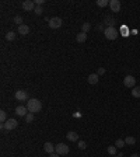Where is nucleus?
Instances as JSON below:
<instances>
[{
    "label": "nucleus",
    "mask_w": 140,
    "mask_h": 157,
    "mask_svg": "<svg viewBox=\"0 0 140 157\" xmlns=\"http://www.w3.org/2000/svg\"><path fill=\"white\" fill-rule=\"evenodd\" d=\"M27 108H28V111L32 112V114L41 112V110H42V102L39 101L38 98H29L27 101Z\"/></svg>",
    "instance_id": "f257e3e1"
},
{
    "label": "nucleus",
    "mask_w": 140,
    "mask_h": 157,
    "mask_svg": "<svg viewBox=\"0 0 140 157\" xmlns=\"http://www.w3.org/2000/svg\"><path fill=\"white\" fill-rule=\"evenodd\" d=\"M104 34H105V38L107 39H109V41H113V39H116L118 38V29L115 27H107L105 28V31H104Z\"/></svg>",
    "instance_id": "f03ea898"
},
{
    "label": "nucleus",
    "mask_w": 140,
    "mask_h": 157,
    "mask_svg": "<svg viewBox=\"0 0 140 157\" xmlns=\"http://www.w3.org/2000/svg\"><path fill=\"white\" fill-rule=\"evenodd\" d=\"M17 125H18L17 119H14V118H9L4 123L0 125V128H1V129H6V130H13V129L17 128Z\"/></svg>",
    "instance_id": "7ed1b4c3"
},
{
    "label": "nucleus",
    "mask_w": 140,
    "mask_h": 157,
    "mask_svg": "<svg viewBox=\"0 0 140 157\" xmlns=\"http://www.w3.org/2000/svg\"><path fill=\"white\" fill-rule=\"evenodd\" d=\"M55 152L57 154H60V156H66L69 153V146H66L65 143H59V145H56Z\"/></svg>",
    "instance_id": "20e7f679"
},
{
    "label": "nucleus",
    "mask_w": 140,
    "mask_h": 157,
    "mask_svg": "<svg viewBox=\"0 0 140 157\" xmlns=\"http://www.w3.org/2000/svg\"><path fill=\"white\" fill-rule=\"evenodd\" d=\"M21 7L23 10H25V11H35V1H32V0H25V1H23V4H21Z\"/></svg>",
    "instance_id": "39448f33"
},
{
    "label": "nucleus",
    "mask_w": 140,
    "mask_h": 157,
    "mask_svg": "<svg viewBox=\"0 0 140 157\" xmlns=\"http://www.w3.org/2000/svg\"><path fill=\"white\" fill-rule=\"evenodd\" d=\"M62 19L60 17H53V19L49 20V27L52 28V29H57V28L62 27Z\"/></svg>",
    "instance_id": "423d86ee"
},
{
    "label": "nucleus",
    "mask_w": 140,
    "mask_h": 157,
    "mask_svg": "<svg viewBox=\"0 0 140 157\" xmlns=\"http://www.w3.org/2000/svg\"><path fill=\"white\" fill-rule=\"evenodd\" d=\"M16 100L17 101H28L29 100V95L25 90H18L16 93Z\"/></svg>",
    "instance_id": "0eeeda50"
},
{
    "label": "nucleus",
    "mask_w": 140,
    "mask_h": 157,
    "mask_svg": "<svg viewBox=\"0 0 140 157\" xmlns=\"http://www.w3.org/2000/svg\"><path fill=\"white\" fill-rule=\"evenodd\" d=\"M123 84H125V87L133 88V87H136V86H135V84H136V80H135L133 76H126V77L123 79Z\"/></svg>",
    "instance_id": "6e6552de"
},
{
    "label": "nucleus",
    "mask_w": 140,
    "mask_h": 157,
    "mask_svg": "<svg viewBox=\"0 0 140 157\" xmlns=\"http://www.w3.org/2000/svg\"><path fill=\"white\" fill-rule=\"evenodd\" d=\"M109 9H111V11H113V13L121 11V1H119V0H111V1H109Z\"/></svg>",
    "instance_id": "1a4fd4ad"
},
{
    "label": "nucleus",
    "mask_w": 140,
    "mask_h": 157,
    "mask_svg": "<svg viewBox=\"0 0 140 157\" xmlns=\"http://www.w3.org/2000/svg\"><path fill=\"white\" fill-rule=\"evenodd\" d=\"M28 108L27 107H24V105H18V107H16V115H18V117H24L25 118V115L28 114Z\"/></svg>",
    "instance_id": "9d476101"
},
{
    "label": "nucleus",
    "mask_w": 140,
    "mask_h": 157,
    "mask_svg": "<svg viewBox=\"0 0 140 157\" xmlns=\"http://www.w3.org/2000/svg\"><path fill=\"white\" fill-rule=\"evenodd\" d=\"M66 138H67V140H70V142H79V135H77L76 132H73V130L67 132Z\"/></svg>",
    "instance_id": "9b49d317"
},
{
    "label": "nucleus",
    "mask_w": 140,
    "mask_h": 157,
    "mask_svg": "<svg viewBox=\"0 0 140 157\" xmlns=\"http://www.w3.org/2000/svg\"><path fill=\"white\" fill-rule=\"evenodd\" d=\"M98 80H100V76L97 73H93V74H90L88 77H87V82L90 84H97L98 83Z\"/></svg>",
    "instance_id": "f8f14e48"
},
{
    "label": "nucleus",
    "mask_w": 140,
    "mask_h": 157,
    "mask_svg": "<svg viewBox=\"0 0 140 157\" xmlns=\"http://www.w3.org/2000/svg\"><path fill=\"white\" fill-rule=\"evenodd\" d=\"M55 147L56 146H53L51 142H46L45 145H44V150L46 152V153H49V154H52V153H55Z\"/></svg>",
    "instance_id": "ddd939ff"
},
{
    "label": "nucleus",
    "mask_w": 140,
    "mask_h": 157,
    "mask_svg": "<svg viewBox=\"0 0 140 157\" xmlns=\"http://www.w3.org/2000/svg\"><path fill=\"white\" fill-rule=\"evenodd\" d=\"M28 32H29V27H28V25H25V24L18 25V34L20 35H27Z\"/></svg>",
    "instance_id": "4468645a"
},
{
    "label": "nucleus",
    "mask_w": 140,
    "mask_h": 157,
    "mask_svg": "<svg viewBox=\"0 0 140 157\" xmlns=\"http://www.w3.org/2000/svg\"><path fill=\"white\" fill-rule=\"evenodd\" d=\"M76 41L80 42V44H81V42H85V41H87V34H85V32H79V34L76 35Z\"/></svg>",
    "instance_id": "2eb2a0df"
},
{
    "label": "nucleus",
    "mask_w": 140,
    "mask_h": 157,
    "mask_svg": "<svg viewBox=\"0 0 140 157\" xmlns=\"http://www.w3.org/2000/svg\"><path fill=\"white\" fill-rule=\"evenodd\" d=\"M115 21H116V20L113 19V17H109V16H108V17H105V20H104V23H105V25H107V27H113Z\"/></svg>",
    "instance_id": "dca6fc26"
},
{
    "label": "nucleus",
    "mask_w": 140,
    "mask_h": 157,
    "mask_svg": "<svg viewBox=\"0 0 140 157\" xmlns=\"http://www.w3.org/2000/svg\"><path fill=\"white\" fill-rule=\"evenodd\" d=\"M16 37H17V34H16L14 31H9V32L6 34V39H7V41H14Z\"/></svg>",
    "instance_id": "f3484780"
},
{
    "label": "nucleus",
    "mask_w": 140,
    "mask_h": 157,
    "mask_svg": "<svg viewBox=\"0 0 140 157\" xmlns=\"http://www.w3.org/2000/svg\"><path fill=\"white\" fill-rule=\"evenodd\" d=\"M132 95L135 98H140V87H133L132 88Z\"/></svg>",
    "instance_id": "a211bd4d"
},
{
    "label": "nucleus",
    "mask_w": 140,
    "mask_h": 157,
    "mask_svg": "<svg viewBox=\"0 0 140 157\" xmlns=\"http://www.w3.org/2000/svg\"><path fill=\"white\" fill-rule=\"evenodd\" d=\"M90 29H91V24H90V23H84L83 25H81V32H85V34H87Z\"/></svg>",
    "instance_id": "6ab92c4d"
},
{
    "label": "nucleus",
    "mask_w": 140,
    "mask_h": 157,
    "mask_svg": "<svg viewBox=\"0 0 140 157\" xmlns=\"http://www.w3.org/2000/svg\"><path fill=\"white\" fill-rule=\"evenodd\" d=\"M125 143H126V145H129V146H132V145H135V143H136V139L133 138V136H128V138L125 139Z\"/></svg>",
    "instance_id": "aec40b11"
},
{
    "label": "nucleus",
    "mask_w": 140,
    "mask_h": 157,
    "mask_svg": "<svg viewBox=\"0 0 140 157\" xmlns=\"http://www.w3.org/2000/svg\"><path fill=\"white\" fill-rule=\"evenodd\" d=\"M109 4V0H97V6L98 7H105Z\"/></svg>",
    "instance_id": "412c9836"
},
{
    "label": "nucleus",
    "mask_w": 140,
    "mask_h": 157,
    "mask_svg": "<svg viewBox=\"0 0 140 157\" xmlns=\"http://www.w3.org/2000/svg\"><path fill=\"white\" fill-rule=\"evenodd\" d=\"M32 121H34V114H32V112H28L27 115H25V122H27V123H31Z\"/></svg>",
    "instance_id": "4be33fe9"
},
{
    "label": "nucleus",
    "mask_w": 140,
    "mask_h": 157,
    "mask_svg": "<svg viewBox=\"0 0 140 157\" xmlns=\"http://www.w3.org/2000/svg\"><path fill=\"white\" fill-rule=\"evenodd\" d=\"M6 121H7V114H6V111H0V122L4 123Z\"/></svg>",
    "instance_id": "5701e85b"
},
{
    "label": "nucleus",
    "mask_w": 140,
    "mask_h": 157,
    "mask_svg": "<svg viewBox=\"0 0 140 157\" xmlns=\"http://www.w3.org/2000/svg\"><path fill=\"white\" fill-rule=\"evenodd\" d=\"M126 143H125V140H122V139H116V142H115V146L116 147H123Z\"/></svg>",
    "instance_id": "b1692460"
},
{
    "label": "nucleus",
    "mask_w": 140,
    "mask_h": 157,
    "mask_svg": "<svg viewBox=\"0 0 140 157\" xmlns=\"http://www.w3.org/2000/svg\"><path fill=\"white\" fill-rule=\"evenodd\" d=\"M108 153L111 156H116V146H109L108 147Z\"/></svg>",
    "instance_id": "393cba45"
},
{
    "label": "nucleus",
    "mask_w": 140,
    "mask_h": 157,
    "mask_svg": "<svg viewBox=\"0 0 140 157\" xmlns=\"http://www.w3.org/2000/svg\"><path fill=\"white\" fill-rule=\"evenodd\" d=\"M77 146H79V149H81V150H84V149L87 147V145H85L84 140H79V142H77Z\"/></svg>",
    "instance_id": "a878e982"
},
{
    "label": "nucleus",
    "mask_w": 140,
    "mask_h": 157,
    "mask_svg": "<svg viewBox=\"0 0 140 157\" xmlns=\"http://www.w3.org/2000/svg\"><path fill=\"white\" fill-rule=\"evenodd\" d=\"M42 11H44L42 6H37V7H35V11H34V13H35L37 16H41V14H42Z\"/></svg>",
    "instance_id": "bb28decb"
},
{
    "label": "nucleus",
    "mask_w": 140,
    "mask_h": 157,
    "mask_svg": "<svg viewBox=\"0 0 140 157\" xmlns=\"http://www.w3.org/2000/svg\"><path fill=\"white\" fill-rule=\"evenodd\" d=\"M14 23L18 24V25H21V23H23V17H21V16H16V17H14Z\"/></svg>",
    "instance_id": "cd10ccee"
},
{
    "label": "nucleus",
    "mask_w": 140,
    "mask_h": 157,
    "mask_svg": "<svg viewBox=\"0 0 140 157\" xmlns=\"http://www.w3.org/2000/svg\"><path fill=\"white\" fill-rule=\"evenodd\" d=\"M97 74H98V76H102V74H105V69H104V67H100V69H98V72H97Z\"/></svg>",
    "instance_id": "c85d7f7f"
},
{
    "label": "nucleus",
    "mask_w": 140,
    "mask_h": 157,
    "mask_svg": "<svg viewBox=\"0 0 140 157\" xmlns=\"http://www.w3.org/2000/svg\"><path fill=\"white\" fill-rule=\"evenodd\" d=\"M44 4V0H35V6H42Z\"/></svg>",
    "instance_id": "c756f323"
},
{
    "label": "nucleus",
    "mask_w": 140,
    "mask_h": 157,
    "mask_svg": "<svg viewBox=\"0 0 140 157\" xmlns=\"http://www.w3.org/2000/svg\"><path fill=\"white\" fill-rule=\"evenodd\" d=\"M122 32H123V35H128V28H126V27H122Z\"/></svg>",
    "instance_id": "7c9ffc66"
},
{
    "label": "nucleus",
    "mask_w": 140,
    "mask_h": 157,
    "mask_svg": "<svg viewBox=\"0 0 140 157\" xmlns=\"http://www.w3.org/2000/svg\"><path fill=\"white\" fill-rule=\"evenodd\" d=\"M49 157H60V154H57V153L55 152V153H52V154H51Z\"/></svg>",
    "instance_id": "2f4dec72"
},
{
    "label": "nucleus",
    "mask_w": 140,
    "mask_h": 157,
    "mask_svg": "<svg viewBox=\"0 0 140 157\" xmlns=\"http://www.w3.org/2000/svg\"><path fill=\"white\" fill-rule=\"evenodd\" d=\"M132 157H139L137 154H132Z\"/></svg>",
    "instance_id": "473e14b6"
},
{
    "label": "nucleus",
    "mask_w": 140,
    "mask_h": 157,
    "mask_svg": "<svg viewBox=\"0 0 140 157\" xmlns=\"http://www.w3.org/2000/svg\"><path fill=\"white\" fill-rule=\"evenodd\" d=\"M112 157H119V156H112Z\"/></svg>",
    "instance_id": "72a5a7b5"
}]
</instances>
